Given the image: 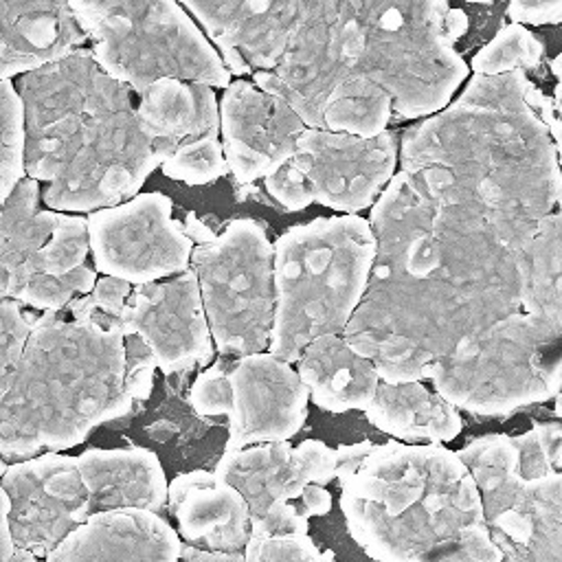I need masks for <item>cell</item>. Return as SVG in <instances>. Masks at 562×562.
I'll list each match as a JSON object with an SVG mask.
<instances>
[{"label":"cell","instance_id":"obj_1","mask_svg":"<svg viewBox=\"0 0 562 562\" xmlns=\"http://www.w3.org/2000/svg\"><path fill=\"white\" fill-rule=\"evenodd\" d=\"M367 290L342 329L382 382H424L461 340L520 310L525 237L419 169L371 204Z\"/></svg>","mask_w":562,"mask_h":562},{"label":"cell","instance_id":"obj_2","mask_svg":"<svg viewBox=\"0 0 562 562\" xmlns=\"http://www.w3.org/2000/svg\"><path fill=\"white\" fill-rule=\"evenodd\" d=\"M231 75L323 127L329 94L353 77L380 83L395 119H424L468 77V29L448 0H182Z\"/></svg>","mask_w":562,"mask_h":562},{"label":"cell","instance_id":"obj_3","mask_svg":"<svg viewBox=\"0 0 562 562\" xmlns=\"http://www.w3.org/2000/svg\"><path fill=\"white\" fill-rule=\"evenodd\" d=\"M397 160L531 237L560 206L558 97L522 70L472 75L457 101L404 130Z\"/></svg>","mask_w":562,"mask_h":562},{"label":"cell","instance_id":"obj_4","mask_svg":"<svg viewBox=\"0 0 562 562\" xmlns=\"http://www.w3.org/2000/svg\"><path fill=\"white\" fill-rule=\"evenodd\" d=\"M24 176L44 182L46 209L86 213L134 198L160 165L132 90L103 72L88 48L18 79Z\"/></svg>","mask_w":562,"mask_h":562},{"label":"cell","instance_id":"obj_5","mask_svg":"<svg viewBox=\"0 0 562 562\" xmlns=\"http://www.w3.org/2000/svg\"><path fill=\"white\" fill-rule=\"evenodd\" d=\"M340 509L375 562H503L468 468L439 443H373L340 483Z\"/></svg>","mask_w":562,"mask_h":562},{"label":"cell","instance_id":"obj_6","mask_svg":"<svg viewBox=\"0 0 562 562\" xmlns=\"http://www.w3.org/2000/svg\"><path fill=\"white\" fill-rule=\"evenodd\" d=\"M132 404L123 336L66 305L42 312L31 321L0 400V457L29 459L79 446Z\"/></svg>","mask_w":562,"mask_h":562},{"label":"cell","instance_id":"obj_7","mask_svg":"<svg viewBox=\"0 0 562 562\" xmlns=\"http://www.w3.org/2000/svg\"><path fill=\"white\" fill-rule=\"evenodd\" d=\"M375 239L360 215L294 224L272 244L274 321L268 349L296 362L318 336L342 334L369 281Z\"/></svg>","mask_w":562,"mask_h":562},{"label":"cell","instance_id":"obj_8","mask_svg":"<svg viewBox=\"0 0 562 562\" xmlns=\"http://www.w3.org/2000/svg\"><path fill=\"white\" fill-rule=\"evenodd\" d=\"M428 380L454 408L509 415L560 395L562 321L514 312L461 340L430 367Z\"/></svg>","mask_w":562,"mask_h":562},{"label":"cell","instance_id":"obj_9","mask_svg":"<svg viewBox=\"0 0 562 562\" xmlns=\"http://www.w3.org/2000/svg\"><path fill=\"white\" fill-rule=\"evenodd\" d=\"M90 55L136 94L158 79L226 88L231 72L176 0H68Z\"/></svg>","mask_w":562,"mask_h":562},{"label":"cell","instance_id":"obj_10","mask_svg":"<svg viewBox=\"0 0 562 562\" xmlns=\"http://www.w3.org/2000/svg\"><path fill=\"white\" fill-rule=\"evenodd\" d=\"M182 224L193 241L189 268L215 351L226 358L266 351L274 321L272 241L266 226L239 217L213 233L193 213Z\"/></svg>","mask_w":562,"mask_h":562},{"label":"cell","instance_id":"obj_11","mask_svg":"<svg viewBox=\"0 0 562 562\" xmlns=\"http://www.w3.org/2000/svg\"><path fill=\"white\" fill-rule=\"evenodd\" d=\"M457 457L479 490L503 562H562V470L520 474L516 441L503 432L472 439Z\"/></svg>","mask_w":562,"mask_h":562},{"label":"cell","instance_id":"obj_12","mask_svg":"<svg viewBox=\"0 0 562 562\" xmlns=\"http://www.w3.org/2000/svg\"><path fill=\"white\" fill-rule=\"evenodd\" d=\"M88 248L94 270L132 285L189 270L193 241L173 217V202L156 191L90 211Z\"/></svg>","mask_w":562,"mask_h":562},{"label":"cell","instance_id":"obj_13","mask_svg":"<svg viewBox=\"0 0 562 562\" xmlns=\"http://www.w3.org/2000/svg\"><path fill=\"white\" fill-rule=\"evenodd\" d=\"M136 112L167 178L211 184L228 173L220 143L217 97L211 86L158 79L138 92Z\"/></svg>","mask_w":562,"mask_h":562},{"label":"cell","instance_id":"obj_14","mask_svg":"<svg viewBox=\"0 0 562 562\" xmlns=\"http://www.w3.org/2000/svg\"><path fill=\"white\" fill-rule=\"evenodd\" d=\"M397 134L353 136L325 127H305L290 158L303 176L312 202L356 215L369 209L397 165Z\"/></svg>","mask_w":562,"mask_h":562},{"label":"cell","instance_id":"obj_15","mask_svg":"<svg viewBox=\"0 0 562 562\" xmlns=\"http://www.w3.org/2000/svg\"><path fill=\"white\" fill-rule=\"evenodd\" d=\"M119 334L138 336L165 375L209 367L215 353L195 272L136 283L119 318Z\"/></svg>","mask_w":562,"mask_h":562},{"label":"cell","instance_id":"obj_16","mask_svg":"<svg viewBox=\"0 0 562 562\" xmlns=\"http://www.w3.org/2000/svg\"><path fill=\"white\" fill-rule=\"evenodd\" d=\"M0 485L9 501V531L15 547L37 558L59 544L88 512V494L77 459L42 452L7 465Z\"/></svg>","mask_w":562,"mask_h":562},{"label":"cell","instance_id":"obj_17","mask_svg":"<svg viewBox=\"0 0 562 562\" xmlns=\"http://www.w3.org/2000/svg\"><path fill=\"white\" fill-rule=\"evenodd\" d=\"M228 439L224 452L266 441H290L307 419V386L290 362L257 351L226 367Z\"/></svg>","mask_w":562,"mask_h":562},{"label":"cell","instance_id":"obj_18","mask_svg":"<svg viewBox=\"0 0 562 562\" xmlns=\"http://www.w3.org/2000/svg\"><path fill=\"white\" fill-rule=\"evenodd\" d=\"M217 110L224 160L228 173L241 184L266 178L288 162L305 130L301 116L283 99L248 79L228 81Z\"/></svg>","mask_w":562,"mask_h":562},{"label":"cell","instance_id":"obj_19","mask_svg":"<svg viewBox=\"0 0 562 562\" xmlns=\"http://www.w3.org/2000/svg\"><path fill=\"white\" fill-rule=\"evenodd\" d=\"M215 474L241 494L248 518H259L288 505L299 509L310 485H329L334 481V450L316 439H305L299 446L290 441L255 443L224 452Z\"/></svg>","mask_w":562,"mask_h":562},{"label":"cell","instance_id":"obj_20","mask_svg":"<svg viewBox=\"0 0 562 562\" xmlns=\"http://www.w3.org/2000/svg\"><path fill=\"white\" fill-rule=\"evenodd\" d=\"M182 540L149 509L121 507L88 514L44 562H176Z\"/></svg>","mask_w":562,"mask_h":562},{"label":"cell","instance_id":"obj_21","mask_svg":"<svg viewBox=\"0 0 562 562\" xmlns=\"http://www.w3.org/2000/svg\"><path fill=\"white\" fill-rule=\"evenodd\" d=\"M167 507L182 544L241 553L250 518L241 494L215 472L191 470L167 483Z\"/></svg>","mask_w":562,"mask_h":562},{"label":"cell","instance_id":"obj_22","mask_svg":"<svg viewBox=\"0 0 562 562\" xmlns=\"http://www.w3.org/2000/svg\"><path fill=\"white\" fill-rule=\"evenodd\" d=\"M83 42L68 0H0V79L55 61Z\"/></svg>","mask_w":562,"mask_h":562},{"label":"cell","instance_id":"obj_23","mask_svg":"<svg viewBox=\"0 0 562 562\" xmlns=\"http://www.w3.org/2000/svg\"><path fill=\"white\" fill-rule=\"evenodd\" d=\"M75 459L90 514L121 507L160 512L167 505V476L151 450L90 448Z\"/></svg>","mask_w":562,"mask_h":562},{"label":"cell","instance_id":"obj_24","mask_svg":"<svg viewBox=\"0 0 562 562\" xmlns=\"http://www.w3.org/2000/svg\"><path fill=\"white\" fill-rule=\"evenodd\" d=\"M296 373L312 402L329 413L364 411L380 382L373 362L340 334L314 338L296 358Z\"/></svg>","mask_w":562,"mask_h":562},{"label":"cell","instance_id":"obj_25","mask_svg":"<svg viewBox=\"0 0 562 562\" xmlns=\"http://www.w3.org/2000/svg\"><path fill=\"white\" fill-rule=\"evenodd\" d=\"M40 182L22 178L0 204V301L18 299L33 274H42L40 255L59 211L40 206Z\"/></svg>","mask_w":562,"mask_h":562},{"label":"cell","instance_id":"obj_26","mask_svg":"<svg viewBox=\"0 0 562 562\" xmlns=\"http://www.w3.org/2000/svg\"><path fill=\"white\" fill-rule=\"evenodd\" d=\"M364 417L378 430L411 441H452L463 428L459 408L446 402L424 382H378Z\"/></svg>","mask_w":562,"mask_h":562},{"label":"cell","instance_id":"obj_27","mask_svg":"<svg viewBox=\"0 0 562 562\" xmlns=\"http://www.w3.org/2000/svg\"><path fill=\"white\" fill-rule=\"evenodd\" d=\"M562 217L560 209L549 213L522 257L520 310L562 321Z\"/></svg>","mask_w":562,"mask_h":562},{"label":"cell","instance_id":"obj_28","mask_svg":"<svg viewBox=\"0 0 562 562\" xmlns=\"http://www.w3.org/2000/svg\"><path fill=\"white\" fill-rule=\"evenodd\" d=\"M393 116L389 92L369 77H353L340 83L323 108V127L353 136H378Z\"/></svg>","mask_w":562,"mask_h":562},{"label":"cell","instance_id":"obj_29","mask_svg":"<svg viewBox=\"0 0 562 562\" xmlns=\"http://www.w3.org/2000/svg\"><path fill=\"white\" fill-rule=\"evenodd\" d=\"M544 55L542 42L522 24H505L479 53L470 66L474 75H503L509 70L538 68Z\"/></svg>","mask_w":562,"mask_h":562},{"label":"cell","instance_id":"obj_30","mask_svg":"<svg viewBox=\"0 0 562 562\" xmlns=\"http://www.w3.org/2000/svg\"><path fill=\"white\" fill-rule=\"evenodd\" d=\"M24 178V119L11 79H0V204Z\"/></svg>","mask_w":562,"mask_h":562},{"label":"cell","instance_id":"obj_31","mask_svg":"<svg viewBox=\"0 0 562 562\" xmlns=\"http://www.w3.org/2000/svg\"><path fill=\"white\" fill-rule=\"evenodd\" d=\"M94 281L97 270L88 268L86 263L66 274H33L15 301L42 312L61 310L75 296L88 294Z\"/></svg>","mask_w":562,"mask_h":562},{"label":"cell","instance_id":"obj_32","mask_svg":"<svg viewBox=\"0 0 562 562\" xmlns=\"http://www.w3.org/2000/svg\"><path fill=\"white\" fill-rule=\"evenodd\" d=\"M241 555L246 562H336L334 553L323 551L307 531L272 536L248 533Z\"/></svg>","mask_w":562,"mask_h":562},{"label":"cell","instance_id":"obj_33","mask_svg":"<svg viewBox=\"0 0 562 562\" xmlns=\"http://www.w3.org/2000/svg\"><path fill=\"white\" fill-rule=\"evenodd\" d=\"M518 465L525 476H542L562 470V426L560 422L533 424L527 432L514 437Z\"/></svg>","mask_w":562,"mask_h":562},{"label":"cell","instance_id":"obj_34","mask_svg":"<svg viewBox=\"0 0 562 562\" xmlns=\"http://www.w3.org/2000/svg\"><path fill=\"white\" fill-rule=\"evenodd\" d=\"M33 318L35 316L24 312L18 301H0V400L11 384Z\"/></svg>","mask_w":562,"mask_h":562},{"label":"cell","instance_id":"obj_35","mask_svg":"<svg viewBox=\"0 0 562 562\" xmlns=\"http://www.w3.org/2000/svg\"><path fill=\"white\" fill-rule=\"evenodd\" d=\"M189 404L202 417H226L228 411V380L224 364H209L198 373L189 389Z\"/></svg>","mask_w":562,"mask_h":562},{"label":"cell","instance_id":"obj_36","mask_svg":"<svg viewBox=\"0 0 562 562\" xmlns=\"http://www.w3.org/2000/svg\"><path fill=\"white\" fill-rule=\"evenodd\" d=\"M125 386L134 402H145L151 395L156 360L149 347L138 336H125Z\"/></svg>","mask_w":562,"mask_h":562},{"label":"cell","instance_id":"obj_37","mask_svg":"<svg viewBox=\"0 0 562 562\" xmlns=\"http://www.w3.org/2000/svg\"><path fill=\"white\" fill-rule=\"evenodd\" d=\"M266 191L270 198H274L285 211H303L312 204L310 189L303 180V176L294 169V165L288 160L279 169H274L270 176L263 178Z\"/></svg>","mask_w":562,"mask_h":562},{"label":"cell","instance_id":"obj_38","mask_svg":"<svg viewBox=\"0 0 562 562\" xmlns=\"http://www.w3.org/2000/svg\"><path fill=\"white\" fill-rule=\"evenodd\" d=\"M507 15L514 24H558L562 18V0H509Z\"/></svg>","mask_w":562,"mask_h":562},{"label":"cell","instance_id":"obj_39","mask_svg":"<svg viewBox=\"0 0 562 562\" xmlns=\"http://www.w3.org/2000/svg\"><path fill=\"white\" fill-rule=\"evenodd\" d=\"M371 448H373V441H369V439L351 443V446H338L334 450V479L338 483H345L351 474H356V470L362 465V461Z\"/></svg>","mask_w":562,"mask_h":562},{"label":"cell","instance_id":"obj_40","mask_svg":"<svg viewBox=\"0 0 562 562\" xmlns=\"http://www.w3.org/2000/svg\"><path fill=\"white\" fill-rule=\"evenodd\" d=\"M176 562H246L241 553H222V551H204L189 544H182Z\"/></svg>","mask_w":562,"mask_h":562},{"label":"cell","instance_id":"obj_41","mask_svg":"<svg viewBox=\"0 0 562 562\" xmlns=\"http://www.w3.org/2000/svg\"><path fill=\"white\" fill-rule=\"evenodd\" d=\"M9 501L7 494L0 485V562H9L11 553H13V540H11V531H9Z\"/></svg>","mask_w":562,"mask_h":562},{"label":"cell","instance_id":"obj_42","mask_svg":"<svg viewBox=\"0 0 562 562\" xmlns=\"http://www.w3.org/2000/svg\"><path fill=\"white\" fill-rule=\"evenodd\" d=\"M9 562H44V558H37V555H33V553L26 551V549L13 547V553H11Z\"/></svg>","mask_w":562,"mask_h":562},{"label":"cell","instance_id":"obj_43","mask_svg":"<svg viewBox=\"0 0 562 562\" xmlns=\"http://www.w3.org/2000/svg\"><path fill=\"white\" fill-rule=\"evenodd\" d=\"M4 468H7V463H4V459L0 457V476H2V472H4Z\"/></svg>","mask_w":562,"mask_h":562},{"label":"cell","instance_id":"obj_44","mask_svg":"<svg viewBox=\"0 0 562 562\" xmlns=\"http://www.w3.org/2000/svg\"><path fill=\"white\" fill-rule=\"evenodd\" d=\"M468 2H479V4H485V2H492V0H468Z\"/></svg>","mask_w":562,"mask_h":562}]
</instances>
